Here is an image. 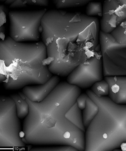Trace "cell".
<instances>
[{"label": "cell", "mask_w": 126, "mask_h": 151, "mask_svg": "<svg viewBox=\"0 0 126 151\" xmlns=\"http://www.w3.org/2000/svg\"><path fill=\"white\" fill-rule=\"evenodd\" d=\"M7 77L6 71L3 61L0 60V83L4 82Z\"/></svg>", "instance_id": "7402d4cb"}, {"label": "cell", "mask_w": 126, "mask_h": 151, "mask_svg": "<svg viewBox=\"0 0 126 151\" xmlns=\"http://www.w3.org/2000/svg\"><path fill=\"white\" fill-rule=\"evenodd\" d=\"M88 97V95L86 93H83L80 94L78 97L77 98V103L81 110L82 111L85 109L86 104V100Z\"/></svg>", "instance_id": "44dd1931"}, {"label": "cell", "mask_w": 126, "mask_h": 151, "mask_svg": "<svg viewBox=\"0 0 126 151\" xmlns=\"http://www.w3.org/2000/svg\"><path fill=\"white\" fill-rule=\"evenodd\" d=\"M82 93V88L68 82H60L40 102L25 97L29 112L23 129L26 143L38 146H71L85 151V132L67 117L69 109Z\"/></svg>", "instance_id": "7a4b0ae2"}, {"label": "cell", "mask_w": 126, "mask_h": 151, "mask_svg": "<svg viewBox=\"0 0 126 151\" xmlns=\"http://www.w3.org/2000/svg\"><path fill=\"white\" fill-rule=\"evenodd\" d=\"M98 111L99 107L98 105L91 98L88 97L86 100V106L82 111L83 124L86 129L88 127L92 121L97 114Z\"/></svg>", "instance_id": "7c38bea8"}, {"label": "cell", "mask_w": 126, "mask_h": 151, "mask_svg": "<svg viewBox=\"0 0 126 151\" xmlns=\"http://www.w3.org/2000/svg\"><path fill=\"white\" fill-rule=\"evenodd\" d=\"M7 16L8 12L6 7L0 4V40L5 39L7 26Z\"/></svg>", "instance_id": "ac0fdd59"}, {"label": "cell", "mask_w": 126, "mask_h": 151, "mask_svg": "<svg viewBox=\"0 0 126 151\" xmlns=\"http://www.w3.org/2000/svg\"><path fill=\"white\" fill-rule=\"evenodd\" d=\"M4 3L11 8H24L30 6H47L49 0H6Z\"/></svg>", "instance_id": "5bb4252c"}, {"label": "cell", "mask_w": 126, "mask_h": 151, "mask_svg": "<svg viewBox=\"0 0 126 151\" xmlns=\"http://www.w3.org/2000/svg\"><path fill=\"white\" fill-rule=\"evenodd\" d=\"M108 83V97L118 104H126V76H106L104 78Z\"/></svg>", "instance_id": "8fae6325"}, {"label": "cell", "mask_w": 126, "mask_h": 151, "mask_svg": "<svg viewBox=\"0 0 126 151\" xmlns=\"http://www.w3.org/2000/svg\"><path fill=\"white\" fill-rule=\"evenodd\" d=\"M59 83V76L54 75L44 84L28 85L24 87L22 93L29 101L40 102L47 97Z\"/></svg>", "instance_id": "30bf717a"}, {"label": "cell", "mask_w": 126, "mask_h": 151, "mask_svg": "<svg viewBox=\"0 0 126 151\" xmlns=\"http://www.w3.org/2000/svg\"><path fill=\"white\" fill-rule=\"evenodd\" d=\"M47 59V48L43 42H19L10 36L0 40V60L7 74L4 88L19 90L47 82L53 74Z\"/></svg>", "instance_id": "3957f363"}, {"label": "cell", "mask_w": 126, "mask_h": 151, "mask_svg": "<svg viewBox=\"0 0 126 151\" xmlns=\"http://www.w3.org/2000/svg\"><path fill=\"white\" fill-rule=\"evenodd\" d=\"M21 124L10 97L0 96V147L25 146L20 133Z\"/></svg>", "instance_id": "8992f818"}, {"label": "cell", "mask_w": 126, "mask_h": 151, "mask_svg": "<svg viewBox=\"0 0 126 151\" xmlns=\"http://www.w3.org/2000/svg\"><path fill=\"white\" fill-rule=\"evenodd\" d=\"M86 93L98 105L99 111L86 129L85 151H111L126 144V104H118L108 96Z\"/></svg>", "instance_id": "277c9868"}, {"label": "cell", "mask_w": 126, "mask_h": 151, "mask_svg": "<svg viewBox=\"0 0 126 151\" xmlns=\"http://www.w3.org/2000/svg\"><path fill=\"white\" fill-rule=\"evenodd\" d=\"M91 90L98 97L108 96L110 91L109 84L103 79L101 81L95 82L92 86Z\"/></svg>", "instance_id": "2e32d148"}, {"label": "cell", "mask_w": 126, "mask_h": 151, "mask_svg": "<svg viewBox=\"0 0 126 151\" xmlns=\"http://www.w3.org/2000/svg\"><path fill=\"white\" fill-rule=\"evenodd\" d=\"M93 1L94 0H52V2L56 8L60 9L83 6Z\"/></svg>", "instance_id": "9a60e30c"}, {"label": "cell", "mask_w": 126, "mask_h": 151, "mask_svg": "<svg viewBox=\"0 0 126 151\" xmlns=\"http://www.w3.org/2000/svg\"><path fill=\"white\" fill-rule=\"evenodd\" d=\"M46 12V9L9 12L10 37L19 42L39 41L42 20Z\"/></svg>", "instance_id": "5b68a950"}, {"label": "cell", "mask_w": 126, "mask_h": 151, "mask_svg": "<svg viewBox=\"0 0 126 151\" xmlns=\"http://www.w3.org/2000/svg\"><path fill=\"white\" fill-rule=\"evenodd\" d=\"M118 43L126 44V21L121 23L111 32Z\"/></svg>", "instance_id": "ffe728a7"}, {"label": "cell", "mask_w": 126, "mask_h": 151, "mask_svg": "<svg viewBox=\"0 0 126 151\" xmlns=\"http://www.w3.org/2000/svg\"><path fill=\"white\" fill-rule=\"evenodd\" d=\"M31 151H77L76 148L71 146L66 145H47L35 147Z\"/></svg>", "instance_id": "e0dca14e"}, {"label": "cell", "mask_w": 126, "mask_h": 151, "mask_svg": "<svg viewBox=\"0 0 126 151\" xmlns=\"http://www.w3.org/2000/svg\"><path fill=\"white\" fill-rule=\"evenodd\" d=\"M100 30L97 17L59 9L47 11L42 20L41 38L52 74L67 77L93 56L99 45Z\"/></svg>", "instance_id": "6da1fadb"}, {"label": "cell", "mask_w": 126, "mask_h": 151, "mask_svg": "<svg viewBox=\"0 0 126 151\" xmlns=\"http://www.w3.org/2000/svg\"><path fill=\"white\" fill-rule=\"evenodd\" d=\"M104 76H126V44L117 40L100 49Z\"/></svg>", "instance_id": "ba28073f"}, {"label": "cell", "mask_w": 126, "mask_h": 151, "mask_svg": "<svg viewBox=\"0 0 126 151\" xmlns=\"http://www.w3.org/2000/svg\"><path fill=\"white\" fill-rule=\"evenodd\" d=\"M103 12V6L99 2H89L86 10V15L91 17L101 16Z\"/></svg>", "instance_id": "d6986e66"}, {"label": "cell", "mask_w": 126, "mask_h": 151, "mask_svg": "<svg viewBox=\"0 0 126 151\" xmlns=\"http://www.w3.org/2000/svg\"><path fill=\"white\" fill-rule=\"evenodd\" d=\"M126 21V0H105L100 30L111 33Z\"/></svg>", "instance_id": "9c48e42d"}, {"label": "cell", "mask_w": 126, "mask_h": 151, "mask_svg": "<svg viewBox=\"0 0 126 151\" xmlns=\"http://www.w3.org/2000/svg\"><path fill=\"white\" fill-rule=\"evenodd\" d=\"M6 1V0H0V2H5Z\"/></svg>", "instance_id": "603a6c76"}, {"label": "cell", "mask_w": 126, "mask_h": 151, "mask_svg": "<svg viewBox=\"0 0 126 151\" xmlns=\"http://www.w3.org/2000/svg\"><path fill=\"white\" fill-rule=\"evenodd\" d=\"M104 78L100 45L94 55L73 70L67 76V82L80 88H91Z\"/></svg>", "instance_id": "52a82bcc"}, {"label": "cell", "mask_w": 126, "mask_h": 151, "mask_svg": "<svg viewBox=\"0 0 126 151\" xmlns=\"http://www.w3.org/2000/svg\"><path fill=\"white\" fill-rule=\"evenodd\" d=\"M16 105V113L19 119L25 118L29 112V106L23 93H15L10 96Z\"/></svg>", "instance_id": "4fadbf2b"}]
</instances>
